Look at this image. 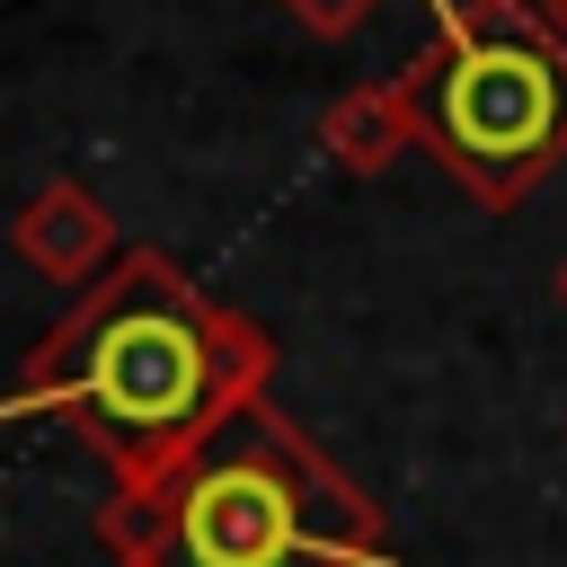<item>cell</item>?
<instances>
[{
  "instance_id": "1",
  "label": "cell",
  "mask_w": 567,
  "mask_h": 567,
  "mask_svg": "<svg viewBox=\"0 0 567 567\" xmlns=\"http://www.w3.org/2000/svg\"><path fill=\"white\" fill-rule=\"evenodd\" d=\"M266 381H275V337L248 310L213 301L168 248H124L0 390V425L62 416L115 470L124 496L177 470L230 408L266 399Z\"/></svg>"
},
{
  "instance_id": "2",
  "label": "cell",
  "mask_w": 567,
  "mask_h": 567,
  "mask_svg": "<svg viewBox=\"0 0 567 567\" xmlns=\"http://www.w3.org/2000/svg\"><path fill=\"white\" fill-rule=\"evenodd\" d=\"M97 540L115 567H399L372 496L266 399L230 408L151 487L106 496Z\"/></svg>"
},
{
  "instance_id": "3",
  "label": "cell",
  "mask_w": 567,
  "mask_h": 567,
  "mask_svg": "<svg viewBox=\"0 0 567 567\" xmlns=\"http://www.w3.org/2000/svg\"><path fill=\"white\" fill-rule=\"evenodd\" d=\"M416 151L478 204H523L567 159V44L532 0H461L399 71Z\"/></svg>"
},
{
  "instance_id": "4",
  "label": "cell",
  "mask_w": 567,
  "mask_h": 567,
  "mask_svg": "<svg viewBox=\"0 0 567 567\" xmlns=\"http://www.w3.org/2000/svg\"><path fill=\"white\" fill-rule=\"evenodd\" d=\"M9 248H18L44 284H89V275H106V266L124 257V248H115V213H106L80 177H44V186L18 204Z\"/></svg>"
},
{
  "instance_id": "5",
  "label": "cell",
  "mask_w": 567,
  "mask_h": 567,
  "mask_svg": "<svg viewBox=\"0 0 567 567\" xmlns=\"http://www.w3.org/2000/svg\"><path fill=\"white\" fill-rule=\"evenodd\" d=\"M319 142H328V159H337V168H354V177L390 168V159L416 142L399 80H354V89H337V97H328V115H319Z\"/></svg>"
},
{
  "instance_id": "6",
  "label": "cell",
  "mask_w": 567,
  "mask_h": 567,
  "mask_svg": "<svg viewBox=\"0 0 567 567\" xmlns=\"http://www.w3.org/2000/svg\"><path fill=\"white\" fill-rule=\"evenodd\" d=\"M284 9H292L310 35H328V44H337V35H354V27H363L381 0H284Z\"/></svg>"
},
{
  "instance_id": "7",
  "label": "cell",
  "mask_w": 567,
  "mask_h": 567,
  "mask_svg": "<svg viewBox=\"0 0 567 567\" xmlns=\"http://www.w3.org/2000/svg\"><path fill=\"white\" fill-rule=\"evenodd\" d=\"M540 18H549V35L567 44V0H540Z\"/></svg>"
},
{
  "instance_id": "8",
  "label": "cell",
  "mask_w": 567,
  "mask_h": 567,
  "mask_svg": "<svg viewBox=\"0 0 567 567\" xmlns=\"http://www.w3.org/2000/svg\"><path fill=\"white\" fill-rule=\"evenodd\" d=\"M558 301H567V266H558Z\"/></svg>"
}]
</instances>
